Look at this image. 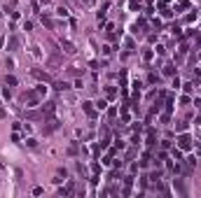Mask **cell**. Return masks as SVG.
Here are the masks:
<instances>
[{"label":"cell","instance_id":"obj_1","mask_svg":"<svg viewBox=\"0 0 201 198\" xmlns=\"http://www.w3.org/2000/svg\"><path fill=\"white\" fill-rule=\"evenodd\" d=\"M178 147H180L182 152H189V149H192V138H189V135H180Z\"/></svg>","mask_w":201,"mask_h":198},{"label":"cell","instance_id":"obj_2","mask_svg":"<svg viewBox=\"0 0 201 198\" xmlns=\"http://www.w3.org/2000/svg\"><path fill=\"white\" fill-rule=\"evenodd\" d=\"M82 107H84V112H87L89 117H96V112H94V103L87 100V103H82Z\"/></svg>","mask_w":201,"mask_h":198},{"label":"cell","instance_id":"obj_3","mask_svg":"<svg viewBox=\"0 0 201 198\" xmlns=\"http://www.w3.org/2000/svg\"><path fill=\"white\" fill-rule=\"evenodd\" d=\"M33 77H38V79H42V82H49V75L42 72V70H33Z\"/></svg>","mask_w":201,"mask_h":198},{"label":"cell","instance_id":"obj_4","mask_svg":"<svg viewBox=\"0 0 201 198\" xmlns=\"http://www.w3.org/2000/svg\"><path fill=\"white\" fill-rule=\"evenodd\" d=\"M42 114H54V103H47V105H42Z\"/></svg>","mask_w":201,"mask_h":198},{"label":"cell","instance_id":"obj_5","mask_svg":"<svg viewBox=\"0 0 201 198\" xmlns=\"http://www.w3.org/2000/svg\"><path fill=\"white\" fill-rule=\"evenodd\" d=\"M152 56H154L152 49H145V51H143V58H145V61H152Z\"/></svg>","mask_w":201,"mask_h":198},{"label":"cell","instance_id":"obj_6","mask_svg":"<svg viewBox=\"0 0 201 198\" xmlns=\"http://www.w3.org/2000/svg\"><path fill=\"white\" fill-rule=\"evenodd\" d=\"M61 44H63V47H66V51H68V54H73V51H75V47H73V44H70V42H61Z\"/></svg>","mask_w":201,"mask_h":198},{"label":"cell","instance_id":"obj_7","mask_svg":"<svg viewBox=\"0 0 201 198\" xmlns=\"http://www.w3.org/2000/svg\"><path fill=\"white\" fill-rule=\"evenodd\" d=\"M164 72H166V75H173V72H175V68L168 63V65H164Z\"/></svg>","mask_w":201,"mask_h":198},{"label":"cell","instance_id":"obj_8","mask_svg":"<svg viewBox=\"0 0 201 198\" xmlns=\"http://www.w3.org/2000/svg\"><path fill=\"white\" fill-rule=\"evenodd\" d=\"M5 84H10V86H17V79L10 75V77H5Z\"/></svg>","mask_w":201,"mask_h":198},{"label":"cell","instance_id":"obj_9","mask_svg":"<svg viewBox=\"0 0 201 198\" xmlns=\"http://www.w3.org/2000/svg\"><path fill=\"white\" fill-rule=\"evenodd\" d=\"M56 14H59V17H68V10H66V7H59Z\"/></svg>","mask_w":201,"mask_h":198},{"label":"cell","instance_id":"obj_10","mask_svg":"<svg viewBox=\"0 0 201 198\" xmlns=\"http://www.w3.org/2000/svg\"><path fill=\"white\" fill-rule=\"evenodd\" d=\"M147 82H150V84H157V82H159V77H157V75H154V72H152V75H150V77H147Z\"/></svg>","mask_w":201,"mask_h":198},{"label":"cell","instance_id":"obj_11","mask_svg":"<svg viewBox=\"0 0 201 198\" xmlns=\"http://www.w3.org/2000/svg\"><path fill=\"white\" fill-rule=\"evenodd\" d=\"M54 86H56V89H59V91H63V89H68V84H66V82H56V84H54Z\"/></svg>","mask_w":201,"mask_h":198},{"label":"cell","instance_id":"obj_12","mask_svg":"<svg viewBox=\"0 0 201 198\" xmlns=\"http://www.w3.org/2000/svg\"><path fill=\"white\" fill-rule=\"evenodd\" d=\"M105 93H108V98H115V96H117V91H115L112 86H108V91H105Z\"/></svg>","mask_w":201,"mask_h":198},{"label":"cell","instance_id":"obj_13","mask_svg":"<svg viewBox=\"0 0 201 198\" xmlns=\"http://www.w3.org/2000/svg\"><path fill=\"white\" fill-rule=\"evenodd\" d=\"M96 107H98V110H105V107H108V103H105V100H98V103H96Z\"/></svg>","mask_w":201,"mask_h":198},{"label":"cell","instance_id":"obj_14","mask_svg":"<svg viewBox=\"0 0 201 198\" xmlns=\"http://www.w3.org/2000/svg\"><path fill=\"white\" fill-rule=\"evenodd\" d=\"M140 7V0H131V10H138Z\"/></svg>","mask_w":201,"mask_h":198},{"label":"cell","instance_id":"obj_15","mask_svg":"<svg viewBox=\"0 0 201 198\" xmlns=\"http://www.w3.org/2000/svg\"><path fill=\"white\" fill-rule=\"evenodd\" d=\"M84 5H89V7H91V5H94V0H84Z\"/></svg>","mask_w":201,"mask_h":198}]
</instances>
